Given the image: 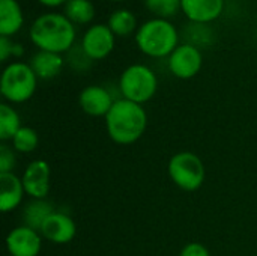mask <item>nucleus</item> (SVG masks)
<instances>
[{
    "label": "nucleus",
    "instance_id": "f257e3e1",
    "mask_svg": "<svg viewBox=\"0 0 257 256\" xmlns=\"http://www.w3.org/2000/svg\"><path fill=\"white\" fill-rule=\"evenodd\" d=\"M29 36L39 50L62 54L72 48L75 42V27L65 14L47 12L32 23Z\"/></svg>",
    "mask_w": 257,
    "mask_h": 256
},
{
    "label": "nucleus",
    "instance_id": "f03ea898",
    "mask_svg": "<svg viewBox=\"0 0 257 256\" xmlns=\"http://www.w3.org/2000/svg\"><path fill=\"white\" fill-rule=\"evenodd\" d=\"M105 127L110 139L119 145L136 143L146 131L148 115L142 104L125 98L116 100L105 116Z\"/></svg>",
    "mask_w": 257,
    "mask_h": 256
},
{
    "label": "nucleus",
    "instance_id": "7ed1b4c3",
    "mask_svg": "<svg viewBox=\"0 0 257 256\" xmlns=\"http://www.w3.org/2000/svg\"><path fill=\"white\" fill-rule=\"evenodd\" d=\"M178 29L164 18H152L136 32V42L142 53L151 57H166L179 45Z\"/></svg>",
    "mask_w": 257,
    "mask_h": 256
},
{
    "label": "nucleus",
    "instance_id": "20e7f679",
    "mask_svg": "<svg viewBox=\"0 0 257 256\" xmlns=\"http://www.w3.org/2000/svg\"><path fill=\"white\" fill-rule=\"evenodd\" d=\"M38 77L32 66L24 62L9 63L0 78V92L9 103L20 104L30 100L36 91Z\"/></svg>",
    "mask_w": 257,
    "mask_h": 256
},
{
    "label": "nucleus",
    "instance_id": "39448f33",
    "mask_svg": "<svg viewBox=\"0 0 257 256\" xmlns=\"http://www.w3.org/2000/svg\"><path fill=\"white\" fill-rule=\"evenodd\" d=\"M119 89L125 100L143 104L154 98L158 89L155 72L142 63L130 65L120 75Z\"/></svg>",
    "mask_w": 257,
    "mask_h": 256
},
{
    "label": "nucleus",
    "instance_id": "423d86ee",
    "mask_svg": "<svg viewBox=\"0 0 257 256\" xmlns=\"http://www.w3.org/2000/svg\"><path fill=\"white\" fill-rule=\"evenodd\" d=\"M169 177L176 187L185 192H196L205 183V164L199 155L184 151L175 154L169 161Z\"/></svg>",
    "mask_w": 257,
    "mask_h": 256
},
{
    "label": "nucleus",
    "instance_id": "0eeeda50",
    "mask_svg": "<svg viewBox=\"0 0 257 256\" xmlns=\"http://www.w3.org/2000/svg\"><path fill=\"white\" fill-rule=\"evenodd\" d=\"M203 65V56L194 44H179L169 56L170 72L182 80L193 78Z\"/></svg>",
    "mask_w": 257,
    "mask_h": 256
},
{
    "label": "nucleus",
    "instance_id": "6e6552de",
    "mask_svg": "<svg viewBox=\"0 0 257 256\" xmlns=\"http://www.w3.org/2000/svg\"><path fill=\"white\" fill-rule=\"evenodd\" d=\"M114 36L107 24H93L84 32L81 48L90 60L105 59L114 48Z\"/></svg>",
    "mask_w": 257,
    "mask_h": 256
},
{
    "label": "nucleus",
    "instance_id": "1a4fd4ad",
    "mask_svg": "<svg viewBox=\"0 0 257 256\" xmlns=\"http://www.w3.org/2000/svg\"><path fill=\"white\" fill-rule=\"evenodd\" d=\"M42 240L38 231L23 225L12 229L6 237V249L9 256H38Z\"/></svg>",
    "mask_w": 257,
    "mask_h": 256
},
{
    "label": "nucleus",
    "instance_id": "9d476101",
    "mask_svg": "<svg viewBox=\"0 0 257 256\" xmlns=\"http://www.w3.org/2000/svg\"><path fill=\"white\" fill-rule=\"evenodd\" d=\"M50 166L44 160H33L24 170L21 181L26 193L33 199H45L50 193Z\"/></svg>",
    "mask_w": 257,
    "mask_h": 256
},
{
    "label": "nucleus",
    "instance_id": "9b49d317",
    "mask_svg": "<svg viewBox=\"0 0 257 256\" xmlns=\"http://www.w3.org/2000/svg\"><path fill=\"white\" fill-rule=\"evenodd\" d=\"M39 234L54 244H66L74 240L77 234V226L68 214L54 211L47 217Z\"/></svg>",
    "mask_w": 257,
    "mask_h": 256
},
{
    "label": "nucleus",
    "instance_id": "f8f14e48",
    "mask_svg": "<svg viewBox=\"0 0 257 256\" xmlns=\"http://www.w3.org/2000/svg\"><path fill=\"white\" fill-rule=\"evenodd\" d=\"M78 104L81 110L89 116H107L111 110L114 100L111 94L102 86H87L78 95Z\"/></svg>",
    "mask_w": 257,
    "mask_h": 256
},
{
    "label": "nucleus",
    "instance_id": "ddd939ff",
    "mask_svg": "<svg viewBox=\"0 0 257 256\" xmlns=\"http://www.w3.org/2000/svg\"><path fill=\"white\" fill-rule=\"evenodd\" d=\"M224 9V0H182L181 11L188 20L205 24L217 20Z\"/></svg>",
    "mask_w": 257,
    "mask_h": 256
},
{
    "label": "nucleus",
    "instance_id": "4468645a",
    "mask_svg": "<svg viewBox=\"0 0 257 256\" xmlns=\"http://www.w3.org/2000/svg\"><path fill=\"white\" fill-rule=\"evenodd\" d=\"M26 190L21 178L15 174H0V210L2 213H9L15 210L24 196Z\"/></svg>",
    "mask_w": 257,
    "mask_h": 256
},
{
    "label": "nucleus",
    "instance_id": "2eb2a0df",
    "mask_svg": "<svg viewBox=\"0 0 257 256\" xmlns=\"http://www.w3.org/2000/svg\"><path fill=\"white\" fill-rule=\"evenodd\" d=\"M29 65L32 66L38 78L50 80V78H54L57 74H60L63 68V57L57 53L39 50L38 53L32 56Z\"/></svg>",
    "mask_w": 257,
    "mask_h": 256
},
{
    "label": "nucleus",
    "instance_id": "dca6fc26",
    "mask_svg": "<svg viewBox=\"0 0 257 256\" xmlns=\"http://www.w3.org/2000/svg\"><path fill=\"white\" fill-rule=\"evenodd\" d=\"M24 23V14L17 0H0V36H14Z\"/></svg>",
    "mask_w": 257,
    "mask_h": 256
},
{
    "label": "nucleus",
    "instance_id": "f3484780",
    "mask_svg": "<svg viewBox=\"0 0 257 256\" xmlns=\"http://www.w3.org/2000/svg\"><path fill=\"white\" fill-rule=\"evenodd\" d=\"M53 213L54 210L50 202H47L45 199H35L27 205V208L23 213L24 225L39 232L47 217Z\"/></svg>",
    "mask_w": 257,
    "mask_h": 256
},
{
    "label": "nucleus",
    "instance_id": "a211bd4d",
    "mask_svg": "<svg viewBox=\"0 0 257 256\" xmlns=\"http://www.w3.org/2000/svg\"><path fill=\"white\" fill-rule=\"evenodd\" d=\"M107 26L111 29V32L116 36H128L136 30L137 20H136V15L131 11H128V9H116L108 17Z\"/></svg>",
    "mask_w": 257,
    "mask_h": 256
},
{
    "label": "nucleus",
    "instance_id": "6ab92c4d",
    "mask_svg": "<svg viewBox=\"0 0 257 256\" xmlns=\"http://www.w3.org/2000/svg\"><path fill=\"white\" fill-rule=\"evenodd\" d=\"M65 15L74 24H87L95 18V6L90 0H68Z\"/></svg>",
    "mask_w": 257,
    "mask_h": 256
},
{
    "label": "nucleus",
    "instance_id": "aec40b11",
    "mask_svg": "<svg viewBox=\"0 0 257 256\" xmlns=\"http://www.w3.org/2000/svg\"><path fill=\"white\" fill-rule=\"evenodd\" d=\"M20 115L6 103L0 104V139L2 142L12 140L21 128Z\"/></svg>",
    "mask_w": 257,
    "mask_h": 256
},
{
    "label": "nucleus",
    "instance_id": "412c9836",
    "mask_svg": "<svg viewBox=\"0 0 257 256\" xmlns=\"http://www.w3.org/2000/svg\"><path fill=\"white\" fill-rule=\"evenodd\" d=\"M11 142H12V146H14L15 151L29 154V152H33L36 149L39 137H38V133L33 128L21 127Z\"/></svg>",
    "mask_w": 257,
    "mask_h": 256
},
{
    "label": "nucleus",
    "instance_id": "4be33fe9",
    "mask_svg": "<svg viewBox=\"0 0 257 256\" xmlns=\"http://www.w3.org/2000/svg\"><path fill=\"white\" fill-rule=\"evenodd\" d=\"M182 0H145L146 8L157 15V18H170L181 9Z\"/></svg>",
    "mask_w": 257,
    "mask_h": 256
},
{
    "label": "nucleus",
    "instance_id": "5701e85b",
    "mask_svg": "<svg viewBox=\"0 0 257 256\" xmlns=\"http://www.w3.org/2000/svg\"><path fill=\"white\" fill-rule=\"evenodd\" d=\"M15 163H17V158H15V154L14 151L2 143L0 145V174H11L12 169L15 167Z\"/></svg>",
    "mask_w": 257,
    "mask_h": 256
},
{
    "label": "nucleus",
    "instance_id": "b1692460",
    "mask_svg": "<svg viewBox=\"0 0 257 256\" xmlns=\"http://www.w3.org/2000/svg\"><path fill=\"white\" fill-rule=\"evenodd\" d=\"M179 256H211L209 250L200 244V243H188L187 246H184V249L181 250Z\"/></svg>",
    "mask_w": 257,
    "mask_h": 256
},
{
    "label": "nucleus",
    "instance_id": "393cba45",
    "mask_svg": "<svg viewBox=\"0 0 257 256\" xmlns=\"http://www.w3.org/2000/svg\"><path fill=\"white\" fill-rule=\"evenodd\" d=\"M14 44L11 41V38L8 36H0V60L2 62H6L9 56H12V51H14Z\"/></svg>",
    "mask_w": 257,
    "mask_h": 256
},
{
    "label": "nucleus",
    "instance_id": "a878e982",
    "mask_svg": "<svg viewBox=\"0 0 257 256\" xmlns=\"http://www.w3.org/2000/svg\"><path fill=\"white\" fill-rule=\"evenodd\" d=\"M41 5H44V6H51V8H54V6H60V5H66V2L68 0H38Z\"/></svg>",
    "mask_w": 257,
    "mask_h": 256
},
{
    "label": "nucleus",
    "instance_id": "bb28decb",
    "mask_svg": "<svg viewBox=\"0 0 257 256\" xmlns=\"http://www.w3.org/2000/svg\"><path fill=\"white\" fill-rule=\"evenodd\" d=\"M23 54V47L20 44H14V51H12V56H17L20 57Z\"/></svg>",
    "mask_w": 257,
    "mask_h": 256
},
{
    "label": "nucleus",
    "instance_id": "cd10ccee",
    "mask_svg": "<svg viewBox=\"0 0 257 256\" xmlns=\"http://www.w3.org/2000/svg\"><path fill=\"white\" fill-rule=\"evenodd\" d=\"M111 2H125V0H111Z\"/></svg>",
    "mask_w": 257,
    "mask_h": 256
}]
</instances>
